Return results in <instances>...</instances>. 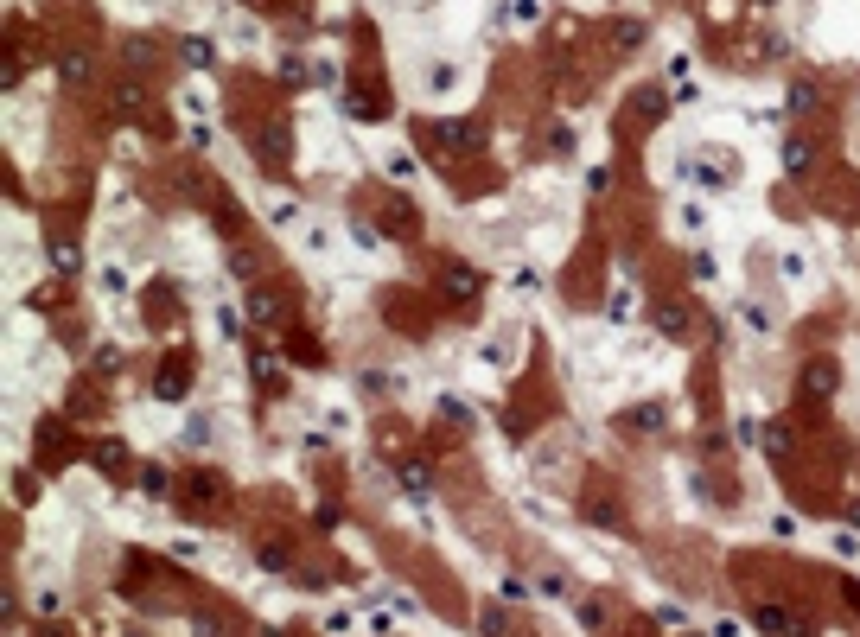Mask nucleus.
<instances>
[{"label": "nucleus", "mask_w": 860, "mask_h": 637, "mask_svg": "<svg viewBox=\"0 0 860 637\" xmlns=\"http://www.w3.org/2000/svg\"><path fill=\"white\" fill-rule=\"evenodd\" d=\"M752 625H759L765 637H816V631H810V618L790 612V606H759V612H752Z\"/></svg>", "instance_id": "1"}, {"label": "nucleus", "mask_w": 860, "mask_h": 637, "mask_svg": "<svg viewBox=\"0 0 860 637\" xmlns=\"http://www.w3.org/2000/svg\"><path fill=\"white\" fill-rule=\"evenodd\" d=\"M797 383H803V395H810V402H835V389H841V370L829 364V357H810Z\"/></svg>", "instance_id": "2"}, {"label": "nucleus", "mask_w": 860, "mask_h": 637, "mask_svg": "<svg viewBox=\"0 0 860 637\" xmlns=\"http://www.w3.org/2000/svg\"><path fill=\"white\" fill-rule=\"evenodd\" d=\"M478 287H485V281H478V268H466V262H446V268H440V294L453 300V306L478 300Z\"/></svg>", "instance_id": "3"}, {"label": "nucleus", "mask_w": 860, "mask_h": 637, "mask_svg": "<svg viewBox=\"0 0 860 637\" xmlns=\"http://www.w3.org/2000/svg\"><path fill=\"white\" fill-rule=\"evenodd\" d=\"M434 141L446 153H472L478 141H485V128H478V122H434Z\"/></svg>", "instance_id": "4"}, {"label": "nucleus", "mask_w": 860, "mask_h": 637, "mask_svg": "<svg viewBox=\"0 0 860 637\" xmlns=\"http://www.w3.org/2000/svg\"><path fill=\"white\" fill-rule=\"evenodd\" d=\"M784 109L797 115V122H803V115H816V109H822V83H816V77H790V90H784Z\"/></svg>", "instance_id": "5"}, {"label": "nucleus", "mask_w": 860, "mask_h": 637, "mask_svg": "<svg viewBox=\"0 0 860 637\" xmlns=\"http://www.w3.org/2000/svg\"><path fill=\"white\" fill-rule=\"evenodd\" d=\"M810 166H816V141H810L803 128H790V134H784V172H797V179H803Z\"/></svg>", "instance_id": "6"}, {"label": "nucleus", "mask_w": 860, "mask_h": 637, "mask_svg": "<svg viewBox=\"0 0 860 637\" xmlns=\"http://www.w3.org/2000/svg\"><path fill=\"white\" fill-rule=\"evenodd\" d=\"M663 421H669V408L663 402H638V408H625V434H663Z\"/></svg>", "instance_id": "7"}, {"label": "nucleus", "mask_w": 860, "mask_h": 637, "mask_svg": "<svg viewBox=\"0 0 860 637\" xmlns=\"http://www.w3.org/2000/svg\"><path fill=\"white\" fill-rule=\"evenodd\" d=\"M395 485L408 497H434V472H427V459H408V466H395Z\"/></svg>", "instance_id": "8"}, {"label": "nucleus", "mask_w": 860, "mask_h": 637, "mask_svg": "<svg viewBox=\"0 0 860 637\" xmlns=\"http://www.w3.org/2000/svg\"><path fill=\"white\" fill-rule=\"evenodd\" d=\"M185 389H192V370H185V364H160V376H153V395H160V402H179Z\"/></svg>", "instance_id": "9"}, {"label": "nucleus", "mask_w": 860, "mask_h": 637, "mask_svg": "<svg viewBox=\"0 0 860 637\" xmlns=\"http://www.w3.org/2000/svg\"><path fill=\"white\" fill-rule=\"evenodd\" d=\"M657 332H663V338H688V332H695V313L676 306V300H663V306H657Z\"/></svg>", "instance_id": "10"}, {"label": "nucleus", "mask_w": 860, "mask_h": 637, "mask_svg": "<svg viewBox=\"0 0 860 637\" xmlns=\"http://www.w3.org/2000/svg\"><path fill=\"white\" fill-rule=\"evenodd\" d=\"M115 115H147V83L141 77L115 83Z\"/></svg>", "instance_id": "11"}, {"label": "nucleus", "mask_w": 860, "mask_h": 637, "mask_svg": "<svg viewBox=\"0 0 860 637\" xmlns=\"http://www.w3.org/2000/svg\"><path fill=\"white\" fill-rule=\"evenodd\" d=\"M574 618H580V631H606V618H612V606L599 593H587V599H574Z\"/></svg>", "instance_id": "12"}, {"label": "nucleus", "mask_w": 860, "mask_h": 637, "mask_svg": "<svg viewBox=\"0 0 860 637\" xmlns=\"http://www.w3.org/2000/svg\"><path fill=\"white\" fill-rule=\"evenodd\" d=\"M185 491H192V504H217V497H223V472H192V478H185Z\"/></svg>", "instance_id": "13"}, {"label": "nucleus", "mask_w": 860, "mask_h": 637, "mask_svg": "<svg viewBox=\"0 0 860 637\" xmlns=\"http://www.w3.org/2000/svg\"><path fill=\"white\" fill-rule=\"evenodd\" d=\"M58 77L71 83V90H83V83H90V58H83V51H64V58H58Z\"/></svg>", "instance_id": "14"}, {"label": "nucleus", "mask_w": 860, "mask_h": 637, "mask_svg": "<svg viewBox=\"0 0 860 637\" xmlns=\"http://www.w3.org/2000/svg\"><path fill=\"white\" fill-rule=\"evenodd\" d=\"M383 230H389V236H408V230H415V211H408L402 198H389V204H383Z\"/></svg>", "instance_id": "15"}, {"label": "nucleus", "mask_w": 860, "mask_h": 637, "mask_svg": "<svg viewBox=\"0 0 860 637\" xmlns=\"http://www.w3.org/2000/svg\"><path fill=\"white\" fill-rule=\"evenodd\" d=\"M249 319L255 325H274V319H281V300H274L268 287H255V294H249Z\"/></svg>", "instance_id": "16"}, {"label": "nucleus", "mask_w": 860, "mask_h": 637, "mask_svg": "<svg viewBox=\"0 0 860 637\" xmlns=\"http://www.w3.org/2000/svg\"><path fill=\"white\" fill-rule=\"evenodd\" d=\"M96 466H102V472H109V478H122V472H128V446H115V440H102V446H96Z\"/></svg>", "instance_id": "17"}, {"label": "nucleus", "mask_w": 860, "mask_h": 637, "mask_svg": "<svg viewBox=\"0 0 860 637\" xmlns=\"http://www.w3.org/2000/svg\"><path fill=\"white\" fill-rule=\"evenodd\" d=\"M249 370H255V383H262V389H274V383H281V364H274L268 351H249Z\"/></svg>", "instance_id": "18"}, {"label": "nucleus", "mask_w": 860, "mask_h": 637, "mask_svg": "<svg viewBox=\"0 0 860 637\" xmlns=\"http://www.w3.org/2000/svg\"><path fill=\"white\" fill-rule=\"evenodd\" d=\"M612 45H618V51H638V45H644V20H618V26H612Z\"/></svg>", "instance_id": "19"}, {"label": "nucleus", "mask_w": 860, "mask_h": 637, "mask_svg": "<svg viewBox=\"0 0 860 637\" xmlns=\"http://www.w3.org/2000/svg\"><path fill=\"white\" fill-rule=\"evenodd\" d=\"M51 268H58V274H77V268H83L77 243H51Z\"/></svg>", "instance_id": "20"}, {"label": "nucleus", "mask_w": 860, "mask_h": 637, "mask_svg": "<svg viewBox=\"0 0 860 637\" xmlns=\"http://www.w3.org/2000/svg\"><path fill=\"white\" fill-rule=\"evenodd\" d=\"M478 631H485V637H510V618H504V606H485V612H478Z\"/></svg>", "instance_id": "21"}, {"label": "nucleus", "mask_w": 860, "mask_h": 637, "mask_svg": "<svg viewBox=\"0 0 860 637\" xmlns=\"http://www.w3.org/2000/svg\"><path fill=\"white\" fill-rule=\"evenodd\" d=\"M536 587H542L548 599H574V580H567V574H555V567H548V574L536 580Z\"/></svg>", "instance_id": "22"}, {"label": "nucleus", "mask_w": 860, "mask_h": 637, "mask_svg": "<svg viewBox=\"0 0 860 637\" xmlns=\"http://www.w3.org/2000/svg\"><path fill=\"white\" fill-rule=\"evenodd\" d=\"M631 102H638V115H644V122H657V115H663V90H638V96H631Z\"/></svg>", "instance_id": "23"}, {"label": "nucleus", "mask_w": 860, "mask_h": 637, "mask_svg": "<svg viewBox=\"0 0 860 637\" xmlns=\"http://www.w3.org/2000/svg\"><path fill=\"white\" fill-rule=\"evenodd\" d=\"M141 491H147V497H166V491H172V478H166L160 466H141Z\"/></svg>", "instance_id": "24"}, {"label": "nucleus", "mask_w": 860, "mask_h": 637, "mask_svg": "<svg viewBox=\"0 0 860 637\" xmlns=\"http://www.w3.org/2000/svg\"><path fill=\"white\" fill-rule=\"evenodd\" d=\"M230 274H236V281H255V274H262V262H255L249 249H236V255H230Z\"/></svg>", "instance_id": "25"}, {"label": "nucleus", "mask_w": 860, "mask_h": 637, "mask_svg": "<svg viewBox=\"0 0 860 637\" xmlns=\"http://www.w3.org/2000/svg\"><path fill=\"white\" fill-rule=\"evenodd\" d=\"M765 446H771V453H790V446H797V434H790L784 421H771V427H765Z\"/></svg>", "instance_id": "26"}, {"label": "nucleus", "mask_w": 860, "mask_h": 637, "mask_svg": "<svg viewBox=\"0 0 860 637\" xmlns=\"http://www.w3.org/2000/svg\"><path fill=\"white\" fill-rule=\"evenodd\" d=\"M287 561H294V555H287V542H268V548H262V567H268V574H281Z\"/></svg>", "instance_id": "27"}, {"label": "nucleus", "mask_w": 860, "mask_h": 637, "mask_svg": "<svg viewBox=\"0 0 860 637\" xmlns=\"http://www.w3.org/2000/svg\"><path fill=\"white\" fill-rule=\"evenodd\" d=\"M185 64H198V71H211V45H204V39H185Z\"/></svg>", "instance_id": "28"}, {"label": "nucleus", "mask_w": 860, "mask_h": 637, "mask_svg": "<svg viewBox=\"0 0 860 637\" xmlns=\"http://www.w3.org/2000/svg\"><path fill=\"white\" fill-rule=\"evenodd\" d=\"M587 510H593V523H599V529H618V510L606 504V497H593V504H587Z\"/></svg>", "instance_id": "29"}, {"label": "nucleus", "mask_w": 860, "mask_h": 637, "mask_svg": "<svg viewBox=\"0 0 860 637\" xmlns=\"http://www.w3.org/2000/svg\"><path fill=\"white\" fill-rule=\"evenodd\" d=\"M344 115H351V122H376V115H370V96H344Z\"/></svg>", "instance_id": "30"}, {"label": "nucleus", "mask_w": 860, "mask_h": 637, "mask_svg": "<svg viewBox=\"0 0 860 637\" xmlns=\"http://www.w3.org/2000/svg\"><path fill=\"white\" fill-rule=\"evenodd\" d=\"M542 13V0H516V20H536Z\"/></svg>", "instance_id": "31"}, {"label": "nucleus", "mask_w": 860, "mask_h": 637, "mask_svg": "<svg viewBox=\"0 0 860 637\" xmlns=\"http://www.w3.org/2000/svg\"><path fill=\"white\" fill-rule=\"evenodd\" d=\"M848 599H854V606H860V580H848Z\"/></svg>", "instance_id": "32"}]
</instances>
